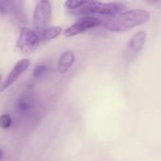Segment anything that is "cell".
Segmentation results:
<instances>
[{
    "label": "cell",
    "mask_w": 161,
    "mask_h": 161,
    "mask_svg": "<svg viewBox=\"0 0 161 161\" xmlns=\"http://www.w3.org/2000/svg\"><path fill=\"white\" fill-rule=\"evenodd\" d=\"M150 12L146 9L133 8L99 18L101 25L111 32H125L146 24L150 20Z\"/></svg>",
    "instance_id": "6da1fadb"
},
{
    "label": "cell",
    "mask_w": 161,
    "mask_h": 161,
    "mask_svg": "<svg viewBox=\"0 0 161 161\" xmlns=\"http://www.w3.org/2000/svg\"><path fill=\"white\" fill-rule=\"evenodd\" d=\"M125 8L126 6L124 3L118 1H114V2L86 1L85 4L80 8L75 11V13L82 14V16L98 15L101 17H107L124 11Z\"/></svg>",
    "instance_id": "7a4b0ae2"
},
{
    "label": "cell",
    "mask_w": 161,
    "mask_h": 161,
    "mask_svg": "<svg viewBox=\"0 0 161 161\" xmlns=\"http://www.w3.org/2000/svg\"><path fill=\"white\" fill-rule=\"evenodd\" d=\"M52 17L51 3L47 0H40L37 2L33 12V31L37 34L47 28L50 25Z\"/></svg>",
    "instance_id": "3957f363"
},
{
    "label": "cell",
    "mask_w": 161,
    "mask_h": 161,
    "mask_svg": "<svg viewBox=\"0 0 161 161\" xmlns=\"http://www.w3.org/2000/svg\"><path fill=\"white\" fill-rule=\"evenodd\" d=\"M40 42L39 36L35 31L29 27L24 26L20 31L16 46L23 55H29L37 50Z\"/></svg>",
    "instance_id": "277c9868"
},
{
    "label": "cell",
    "mask_w": 161,
    "mask_h": 161,
    "mask_svg": "<svg viewBox=\"0 0 161 161\" xmlns=\"http://www.w3.org/2000/svg\"><path fill=\"white\" fill-rule=\"evenodd\" d=\"M99 25H101V23H100V20L98 17L84 15V16L79 17L74 25L67 27L63 31V36H65L67 38H71L77 34L85 32L89 29L97 27Z\"/></svg>",
    "instance_id": "5b68a950"
},
{
    "label": "cell",
    "mask_w": 161,
    "mask_h": 161,
    "mask_svg": "<svg viewBox=\"0 0 161 161\" xmlns=\"http://www.w3.org/2000/svg\"><path fill=\"white\" fill-rule=\"evenodd\" d=\"M147 35L144 31L140 30L137 31L131 39L128 41L126 44V49H125V58L128 60L134 59L140 52L142 50L145 42H146Z\"/></svg>",
    "instance_id": "8992f818"
},
{
    "label": "cell",
    "mask_w": 161,
    "mask_h": 161,
    "mask_svg": "<svg viewBox=\"0 0 161 161\" xmlns=\"http://www.w3.org/2000/svg\"><path fill=\"white\" fill-rule=\"evenodd\" d=\"M30 61L28 58H22L15 63L12 70L8 74L4 81L0 85V92H5L8 88H9L29 67Z\"/></svg>",
    "instance_id": "52a82bcc"
},
{
    "label": "cell",
    "mask_w": 161,
    "mask_h": 161,
    "mask_svg": "<svg viewBox=\"0 0 161 161\" xmlns=\"http://www.w3.org/2000/svg\"><path fill=\"white\" fill-rule=\"evenodd\" d=\"M23 2L13 1V0H0V15L7 16L12 14L13 16L19 17L23 16L22 12Z\"/></svg>",
    "instance_id": "ba28073f"
},
{
    "label": "cell",
    "mask_w": 161,
    "mask_h": 161,
    "mask_svg": "<svg viewBox=\"0 0 161 161\" xmlns=\"http://www.w3.org/2000/svg\"><path fill=\"white\" fill-rule=\"evenodd\" d=\"M15 108L17 114H19L20 116L25 117V115L29 114L34 108V102L32 97L29 94H24L17 100Z\"/></svg>",
    "instance_id": "9c48e42d"
},
{
    "label": "cell",
    "mask_w": 161,
    "mask_h": 161,
    "mask_svg": "<svg viewBox=\"0 0 161 161\" xmlns=\"http://www.w3.org/2000/svg\"><path fill=\"white\" fill-rule=\"evenodd\" d=\"M75 54L72 51H66L61 54L58 62V71L59 74H65L75 62Z\"/></svg>",
    "instance_id": "30bf717a"
},
{
    "label": "cell",
    "mask_w": 161,
    "mask_h": 161,
    "mask_svg": "<svg viewBox=\"0 0 161 161\" xmlns=\"http://www.w3.org/2000/svg\"><path fill=\"white\" fill-rule=\"evenodd\" d=\"M62 32V28L60 26L58 25H54V26H48L47 28H45L44 30H42L41 33L37 34L39 36L40 41L42 42H45V41H51L54 40L56 38H58Z\"/></svg>",
    "instance_id": "8fae6325"
},
{
    "label": "cell",
    "mask_w": 161,
    "mask_h": 161,
    "mask_svg": "<svg viewBox=\"0 0 161 161\" xmlns=\"http://www.w3.org/2000/svg\"><path fill=\"white\" fill-rule=\"evenodd\" d=\"M86 1H81V0H67L64 2V6L67 9L71 10L72 12H75L78 8H80Z\"/></svg>",
    "instance_id": "7c38bea8"
},
{
    "label": "cell",
    "mask_w": 161,
    "mask_h": 161,
    "mask_svg": "<svg viewBox=\"0 0 161 161\" xmlns=\"http://www.w3.org/2000/svg\"><path fill=\"white\" fill-rule=\"evenodd\" d=\"M12 120L8 114H2L0 115V127L3 129H8L11 126Z\"/></svg>",
    "instance_id": "4fadbf2b"
},
{
    "label": "cell",
    "mask_w": 161,
    "mask_h": 161,
    "mask_svg": "<svg viewBox=\"0 0 161 161\" xmlns=\"http://www.w3.org/2000/svg\"><path fill=\"white\" fill-rule=\"evenodd\" d=\"M47 69H48L47 66H46V65H43V64L36 66L35 69H34L33 72H32L33 77H34V78H41V77L46 73Z\"/></svg>",
    "instance_id": "5bb4252c"
},
{
    "label": "cell",
    "mask_w": 161,
    "mask_h": 161,
    "mask_svg": "<svg viewBox=\"0 0 161 161\" xmlns=\"http://www.w3.org/2000/svg\"><path fill=\"white\" fill-rule=\"evenodd\" d=\"M2 157H3V152H2V150H1V148H0V159L2 158Z\"/></svg>",
    "instance_id": "9a60e30c"
},
{
    "label": "cell",
    "mask_w": 161,
    "mask_h": 161,
    "mask_svg": "<svg viewBox=\"0 0 161 161\" xmlns=\"http://www.w3.org/2000/svg\"><path fill=\"white\" fill-rule=\"evenodd\" d=\"M1 83H2V75L0 74V85H1Z\"/></svg>",
    "instance_id": "2e32d148"
}]
</instances>
